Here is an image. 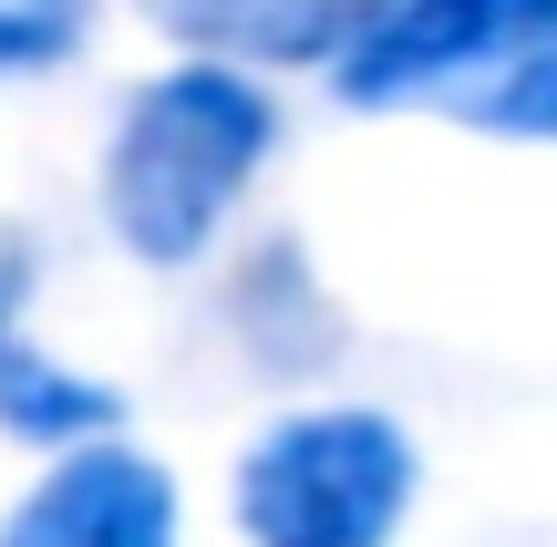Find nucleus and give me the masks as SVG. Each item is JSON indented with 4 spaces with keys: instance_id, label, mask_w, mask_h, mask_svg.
Returning a JSON list of instances; mask_svg holds the SVG:
<instances>
[{
    "instance_id": "obj_2",
    "label": "nucleus",
    "mask_w": 557,
    "mask_h": 547,
    "mask_svg": "<svg viewBox=\"0 0 557 547\" xmlns=\"http://www.w3.org/2000/svg\"><path fill=\"white\" fill-rule=\"evenodd\" d=\"M413 434L372 403L289 413L238 465V527L248 547H393L413 517Z\"/></svg>"
},
{
    "instance_id": "obj_4",
    "label": "nucleus",
    "mask_w": 557,
    "mask_h": 547,
    "mask_svg": "<svg viewBox=\"0 0 557 547\" xmlns=\"http://www.w3.org/2000/svg\"><path fill=\"white\" fill-rule=\"evenodd\" d=\"M0 547H176V475L135 445H73L0 517Z\"/></svg>"
},
{
    "instance_id": "obj_7",
    "label": "nucleus",
    "mask_w": 557,
    "mask_h": 547,
    "mask_svg": "<svg viewBox=\"0 0 557 547\" xmlns=\"http://www.w3.org/2000/svg\"><path fill=\"white\" fill-rule=\"evenodd\" d=\"M114 424H124L114 383H83L52 351L0 341V434H21V445H41V455H73V445H114Z\"/></svg>"
},
{
    "instance_id": "obj_9",
    "label": "nucleus",
    "mask_w": 557,
    "mask_h": 547,
    "mask_svg": "<svg viewBox=\"0 0 557 547\" xmlns=\"http://www.w3.org/2000/svg\"><path fill=\"white\" fill-rule=\"evenodd\" d=\"M475 135H517V145H557V52H537L527 73H506L485 103H465Z\"/></svg>"
},
{
    "instance_id": "obj_10",
    "label": "nucleus",
    "mask_w": 557,
    "mask_h": 547,
    "mask_svg": "<svg viewBox=\"0 0 557 547\" xmlns=\"http://www.w3.org/2000/svg\"><path fill=\"white\" fill-rule=\"evenodd\" d=\"M21 300H32V238H21V227L0 217V341H11V321H21Z\"/></svg>"
},
{
    "instance_id": "obj_8",
    "label": "nucleus",
    "mask_w": 557,
    "mask_h": 547,
    "mask_svg": "<svg viewBox=\"0 0 557 547\" xmlns=\"http://www.w3.org/2000/svg\"><path fill=\"white\" fill-rule=\"evenodd\" d=\"M94 41V0H0V83L52 73Z\"/></svg>"
},
{
    "instance_id": "obj_1",
    "label": "nucleus",
    "mask_w": 557,
    "mask_h": 547,
    "mask_svg": "<svg viewBox=\"0 0 557 547\" xmlns=\"http://www.w3.org/2000/svg\"><path fill=\"white\" fill-rule=\"evenodd\" d=\"M278 145V103L227 62H176L156 73L103 135V227L135 248L145 269L207 259L227 207L259 186Z\"/></svg>"
},
{
    "instance_id": "obj_5",
    "label": "nucleus",
    "mask_w": 557,
    "mask_h": 547,
    "mask_svg": "<svg viewBox=\"0 0 557 547\" xmlns=\"http://www.w3.org/2000/svg\"><path fill=\"white\" fill-rule=\"evenodd\" d=\"M156 32H176L197 62L278 73V62H341L393 0H135Z\"/></svg>"
},
{
    "instance_id": "obj_3",
    "label": "nucleus",
    "mask_w": 557,
    "mask_h": 547,
    "mask_svg": "<svg viewBox=\"0 0 557 547\" xmlns=\"http://www.w3.org/2000/svg\"><path fill=\"white\" fill-rule=\"evenodd\" d=\"M537 52H557V0H393L331 62V83L351 114H393V103H455L465 114Z\"/></svg>"
},
{
    "instance_id": "obj_6",
    "label": "nucleus",
    "mask_w": 557,
    "mask_h": 547,
    "mask_svg": "<svg viewBox=\"0 0 557 547\" xmlns=\"http://www.w3.org/2000/svg\"><path fill=\"white\" fill-rule=\"evenodd\" d=\"M227 331L248 341V362H259L269 383H310V372L341 362V310L320 300L310 248H299V238H269L259 259L238 269V289H227Z\"/></svg>"
}]
</instances>
